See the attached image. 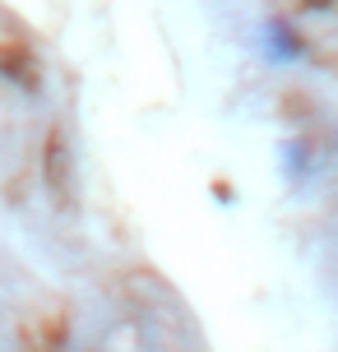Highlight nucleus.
<instances>
[{
	"instance_id": "obj_1",
	"label": "nucleus",
	"mask_w": 338,
	"mask_h": 352,
	"mask_svg": "<svg viewBox=\"0 0 338 352\" xmlns=\"http://www.w3.org/2000/svg\"><path fill=\"white\" fill-rule=\"evenodd\" d=\"M260 52L273 60V65H302L306 60V37L297 23H287V19H269L264 28H260Z\"/></svg>"
},
{
	"instance_id": "obj_2",
	"label": "nucleus",
	"mask_w": 338,
	"mask_h": 352,
	"mask_svg": "<svg viewBox=\"0 0 338 352\" xmlns=\"http://www.w3.org/2000/svg\"><path fill=\"white\" fill-rule=\"evenodd\" d=\"M306 10H329V5H334V0H302Z\"/></svg>"
}]
</instances>
